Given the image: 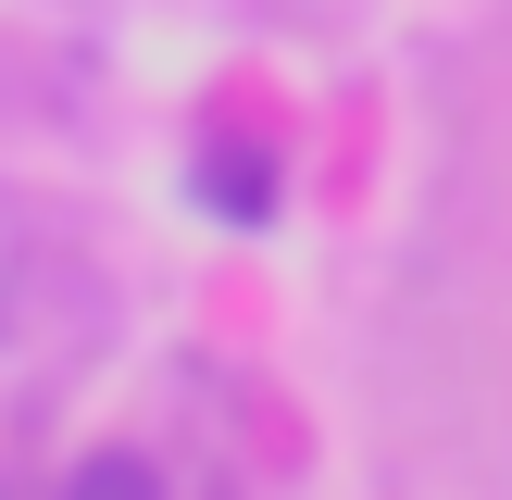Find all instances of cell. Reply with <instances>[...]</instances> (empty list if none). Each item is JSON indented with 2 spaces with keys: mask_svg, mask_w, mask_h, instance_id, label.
Returning <instances> with one entry per match:
<instances>
[{
  "mask_svg": "<svg viewBox=\"0 0 512 500\" xmlns=\"http://www.w3.org/2000/svg\"><path fill=\"white\" fill-rule=\"evenodd\" d=\"M200 200H213L225 225H263L275 213V163L263 150H200Z\"/></svg>",
  "mask_w": 512,
  "mask_h": 500,
  "instance_id": "obj_1",
  "label": "cell"
}]
</instances>
